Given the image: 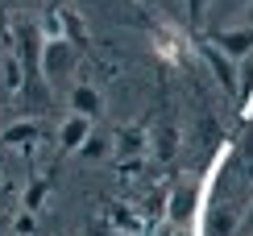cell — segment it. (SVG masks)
I'll return each instance as SVG.
<instances>
[{
    "mask_svg": "<svg viewBox=\"0 0 253 236\" xmlns=\"http://www.w3.org/2000/svg\"><path fill=\"white\" fill-rule=\"evenodd\" d=\"M241 228H245V232H253V211H249V216H245V224H241Z\"/></svg>",
    "mask_w": 253,
    "mask_h": 236,
    "instance_id": "5bb4252c",
    "label": "cell"
},
{
    "mask_svg": "<svg viewBox=\"0 0 253 236\" xmlns=\"http://www.w3.org/2000/svg\"><path fill=\"white\" fill-rule=\"evenodd\" d=\"M216 46L224 50L228 58H241V62H245V58L253 54V29H224V34L216 38Z\"/></svg>",
    "mask_w": 253,
    "mask_h": 236,
    "instance_id": "3957f363",
    "label": "cell"
},
{
    "mask_svg": "<svg viewBox=\"0 0 253 236\" xmlns=\"http://www.w3.org/2000/svg\"><path fill=\"white\" fill-rule=\"evenodd\" d=\"M34 137H38V124L25 120V124H13L4 137H0V141H4V145H17V141H34Z\"/></svg>",
    "mask_w": 253,
    "mask_h": 236,
    "instance_id": "9c48e42d",
    "label": "cell"
},
{
    "mask_svg": "<svg viewBox=\"0 0 253 236\" xmlns=\"http://www.w3.org/2000/svg\"><path fill=\"white\" fill-rule=\"evenodd\" d=\"M71 67H75V46L67 38L46 41V50H42V75L46 79H62V75H71Z\"/></svg>",
    "mask_w": 253,
    "mask_h": 236,
    "instance_id": "6da1fadb",
    "label": "cell"
},
{
    "mask_svg": "<svg viewBox=\"0 0 253 236\" xmlns=\"http://www.w3.org/2000/svg\"><path fill=\"white\" fill-rule=\"evenodd\" d=\"M21 83H25L21 58H17V54H4V87H8V91H21Z\"/></svg>",
    "mask_w": 253,
    "mask_h": 236,
    "instance_id": "8992f818",
    "label": "cell"
},
{
    "mask_svg": "<svg viewBox=\"0 0 253 236\" xmlns=\"http://www.w3.org/2000/svg\"><path fill=\"white\" fill-rule=\"evenodd\" d=\"M100 108H104V100H100V91L91 87V83H79V87L71 91V112H75V116H87V120H91Z\"/></svg>",
    "mask_w": 253,
    "mask_h": 236,
    "instance_id": "277c9868",
    "label": "cell"
},
{
    "mask_svg": "<svg viewBox=\"0 0 253 236\" xmlns=\"http://www.w3.org/2000/svg\"><path fill=\"white\" fill-rule=\"evenodd\" d=\"M208 58H212V67H216V75H220V83H224V87H237V71H233V62H228V58H220L216 50H212Z\"/></svg>",
    "mask_w": 253,
    "mask_h": 236,
    "instance_id": "8fae6325",
    "label": "cell"
},
{
    "mask_svg": "<svg viewBox=\"0 0 253 236\" xmlns=\"http://www.w3.org/2000/svg\"><path fill=\"white\" fill-rule=\"evenodd\" d=\"M79 157H83V162H104V157H108V137L91 133V141L79 149Z\"/></svg>",
    "mask_w": 253,
    "mask_h": 236,
    "instance_id": "52a82bcc",
    "label": "cell"
},
{
    "mask_svg": "<svg viewBox=\"0 0 253 236\" xmlns=\"http://www.w3.org/2000/svg\"><path fill=\"white\" fill-rule=\"evenodd\" d=\"M117 149H121V154H129V157H137V154L145 149V133H141V128H125Z\"/></svg>",
    "mask_w": 253,
    "mask_h": 236,
    "instance_id": "ba28073f",
    "label": "cell"
},
{
    "mask_svg": "<svg viewBox=\"0 0 253 236\" xmlns=\"http://www.w3.org/2000/svg\"><path fill=\"white\" fill-rule=\"evenodd\" d=\"M249 91H253V54L245 58V67H241V100H249Z\"/></svg>",
    "mask_w": 253,
    "mask_h": 236,
    "instance_id": "7c38bea8",
    "label": "cell"
},
{
    "mask_svg": "<svg viewBox=\"0 0 253 236\" xmlns=\"http://www.w3.org/2000/svg\"><path fill=\"white\" fill-rule=\"evenodd\" d=\"M17 232H21V236H25V232H34V216H29V211L17 220Z\"/></svg>",
    "mask_w": 253,
    "mask_h": 236,
    "instance_id": "4fadbf2b",
    "label": "cell"
},
{
    "mask_svg": "<svg viewBox=\"0 0 253 236\" xmlns=\"http://www.w3.org/2000/svg\"><path fill=\"white\" fill-rule=\"evenodd\" d=\"M174 154H178V133H174V128H162V137H158V157L170 162Z\"/></svg>",
    "mask_w": 253,
    "mask_h": 236,
    "instance_id": "30bf717a",
    "label": "cell"
},
{
    "mask_svg": "<svg viewBox=\"0 0 253 236\" xmlns=\"http://www.w3.org/2000/svg\"><path fill=\"white\" fill-rule=\"evenodd\" d=\"M191 207H195V199H191V191H178V195H174V203H170V220L174 224H187V220H191Z\"/></svg>",
    "mask_w": 253,
    "mask_h": 236,
    "instance_id": "5b68a950",
    "label": "cell"
},
{
    "mask_svg": "<svg viewBox=\"0 0 253 236\" xmlns=\"http://www.w3.org/2000/svg\"><path fill=\"white\" fill-rule=\"evenodd\" d=\"M87 141H91V120H87V116H75V112H71L67 120H62V128H58V145H62V149H75V154H79Z\"/></svg>",
    "mask_w": 253,
    "mask_h": 236,
    "instance_id": "7a4b0ae2",
    "label": "cell"
}]
</instances>
